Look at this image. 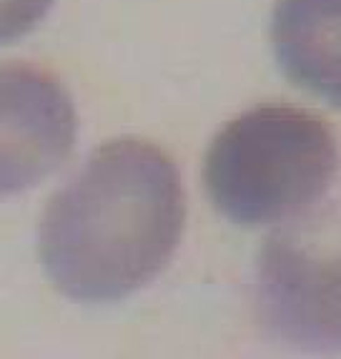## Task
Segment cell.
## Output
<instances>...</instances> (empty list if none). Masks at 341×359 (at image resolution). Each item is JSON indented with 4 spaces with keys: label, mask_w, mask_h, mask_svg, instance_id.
<instances>
[{
    "label": "cell",
    "mask_w": 341,
    "mask_h": 359,
    "mask_svg": "<svg viewBox=\"0 0 341 359\" xmlns=\"http://www.w3.org/2000/svg\"><path fill=\"white\" fill-rule=\"evenodd\" d=\"M183 222L186 194L174 158L141 138H116L53 194L38 252L60 294L116 302L166 269Z\"/></svg>",
    "instance_id": "cell-1"
},
{
    "label": "cell",
    "mask_w": 341,
    "mask_h": 359,
    "mask_svg": "<svg viewBox=\"0 0 341 359\" xmlns=\"http://www.w3.org/2000/svg\"><path fill=\"white\" fill-rule=\"evenodd\" d=\"M339 146L326 121L296 106H256L216 133L204 158L211 204L241 226L291 222L334 184Z\"/></svg>",
    "instance_id": "cell-2"
},
{
    "label": "cell",
    "mask_w": 341,
    "mask_h": 359,
    "mask_svg": "<svg viewBox=\"0 0 341 359\" xmlns=\"http://www.w3.org/2000/svg\"><path fill=\"white\" fill-rule=\"evenodd\" d=\"M253 302L274 339L341 354V206L291 219L263 241Z\"/></svg>",
    "instance_id": "cell-3"
},
{
    "label": "cell",
    "mask_w": 341,
    "mask_h": 359,
    "mask_svg": "<svg viewBox=\"0 0 341 359\" xmlns=\"http://www.w3.org/2000/svg\"><path fill=\"white\" fill-rule=\"evenodd\" d=\"M76 133V106L58 78L36 66H0V198L63 166Z\"/></svg>",
    "instance_id": "cell-4"
},
{
    "label": "cell",
    "mask_w": 341,
    "mask_h": 359,
    "mask_svg": "<svg viewBox=\"0 0 341 359\" xmlns=\"http://www.w3.org/2000/svg\"><path fill=\"white\" fill-rule=\"evenodd\" d=\"M271 46L293 86L341 106V0H276Z\"/></svg>",
    "instance_id": "cell-5"
},
{
    "label": "cell",
    "mask_w": 341,
    "mask_h": 359,
    "mask_svg": "<svg viewBox=\"0 0 341 359\" xmlns=\"http://www.w3.org/2000/svg\"><path fill=\"white\" fill-rule=\"evenodd\" d=\"M53 0H0V46L15 43L36 30Z\"/></svg>",
    "instance_id": "cell-6"
}]
</instances>
